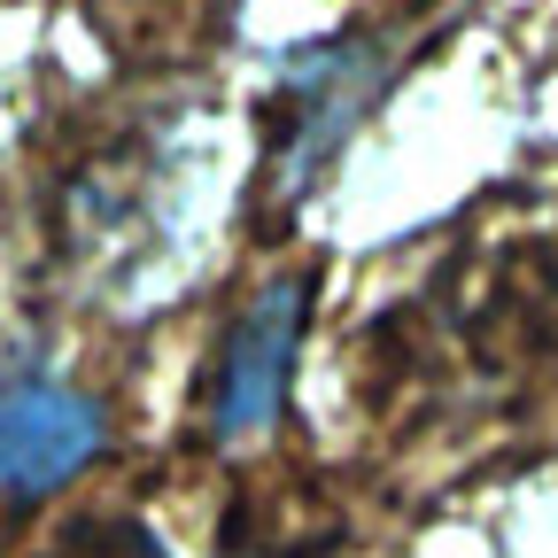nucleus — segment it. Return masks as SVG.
<instances>
[{
	"instance_id": "nucleus-1",
	"label": "nucleus",
	"mask_w": 558,
	"mask_h": 558,
	"mask_svg": "<svg viewBox=\"0 0 558 558\" xmlns=\"http://www.w3.org/2000/svg\"><path fill=\"white\" fill-rule=\"evenodd\" d=\"M380 86H388V39H373V32H341L326 47L288 54V70H279V86L264 101V186L279 202L311 194Z\"/></svg>"
},
{
	"instance_id": "nucleus-2",
	"label": "nucleus",
	"mask_w": 558,
	"mask_h": 558,
	"mask_svg": "<svg viewBox=\"0 0 558 558\" xmlns=\"http://www.w3.org/2000/svg\"><path fill=\"white\" fill-rule=\"evenodd\" d=\"M101 450V403L62 388L47 373H9L0 380V497L32 505L62 488Z\"/></svg>"
},
{
	"instance_id": "nucleus-3",
	"label": "nucleus",
	"mask_w": 558,
	"mask_h": 558,
	"mask_svg": "<svg viewBox=\"0 0 558 558\" xmlns=\"http://www.w3.org/2000/svg\"><path fill=\"white\" fill-rule=\"evenodd\" d=\"M303 303H311V279H271V288L241 311L226 357H218V380H209V427L218 435H256L279 411L295 341H303Z\"/></svg>"
},
{
	"instance_id": "nucleus-4",
	"label": "nucleus",
	"mask_w": 558,
	"mask_h": 558,
	"mask_svg": "<svg viewBox=\"0 0 558 558\" xmlns=\"http://www.w3.org/2000/svg\"><path fill=\"white\" fill-rule=\"evenodd\" d=\"M94 24L109 47L140 54V62H171L209 47L233 24V0H94Z\"/></svg>"
},
{
	"instance_id": "nucleus-5",
	"label": "nucleus",
	"mask_w": 558,
	"mask_h": 558,
	"mask_svg": "<svg viewBox=\"0 0 558 558\" xmlns=\"http://www.w3.org/2000/svg\"><path fill=\"white\" fill-rule=\"evenodd\" d=\"M39 558H171L156 543L148 520H132V512H86V520H70Z\"/></svg>"
},
{
	"instance_id": "nucleus-6",
	"label": "nucleus",
	"mask_w": 558,
	"mask_h": 558,
	"mask_svg": "<svg viewBox=\"0 0 558 558\" xmlns=\"http://www.w3.org/2000/svg\"><path fill=\"white\" fill-rule=\"evenodd\" d=\"M226 558H333V535L318 527H233L226 535Z\"/></svg>"
}]
</instances>
